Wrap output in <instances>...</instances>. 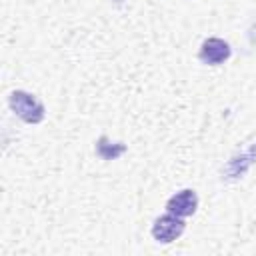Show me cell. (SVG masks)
Wrapping results in <instances>:
<instances>
[{
	"mask_svg": "<svg viewBox=\"0 0 256 256\" xmlns=\"http://www.w3.org/2000/svg\"><path fill=\"white\" fill-rule=\"evenodd\" d=\"M8 106L26 124H40L46 118L44 104L34 94L24 92V90H12L8 96Z\"/></svg>",
	"mask_w": 256,
	"mask_h": 256,
	"instance_id": "obj_1",
	"label": "cell"
},
{
	"mask_svg": "<svg viewBox=\"0 0 256 256\" xmlns=\"http://www.w3.org/2000/svg\"><path fill=\"white\" fill-rule=\"evenodd\" d=\"M184 230H186L184 218L168 212V214H162L154 220V224L150 228V234L160 244H172L174 240H178L184 234Z\"/></svg>",
	"mask_w": 256,
	"mask_h": 256,
	"instance_id": "obj_2",
	"label": "cell"
},
{
	"mask_svg": "<svg viewBox=\"0 0 256 256\" xmlns=\"http://www.w3.org/2000/svg\"><path fill=\"white\" fill-rule=\"evenodd\" d=\"M254 162H256V142H254L252 146H248L246 150L234 154V156L226 162V166L222 168V180H226V182H236V180H240V178L250 170V166H252Z\"/></svg>",
	"mask_w": 256,
	"mask_h": 256,
	"instance_id": "obj_3",
	"label": "cell"
},
{
	"mask_svg": "<svg viewBox=\"0 0 256 256\" xmlns=\"http://www.w3.org/2000/svg\"><path fill=\"white\" fill-rule=\"evenodd\" d=\"M232 54V48L226 40L222 38H206L202 44H200V50H198V60L202 64H208V66H220L224 64Z\"/></svg>",
	"mask_w": 256,
	"mask_h": 256,
	"instance_id": "obj_4",
	"label": "cell"
},
{
	"mask_svg": "<svg viewBox=\"0 0 256 256\" xmlns=\"http://www.w3.org/2000/svg\"><path fill=\"white\" fill-rule=\"evenodd\" d=\"M166 210L180 216V218H188L198 210V194L192 188H184L176 194H172L166 202Z\"/></svg>",
	"mask_w": 256,
	"mask_h": 256,
	"instance_id": "obj_5",
	"label": "cell"
},
{
	"mask_svg": "<svg viewBox=\"0 0 256 256\" xmlns=\"http://www.w3.org/2000/svg\"><path fill=\"white\" fill-rule=\"evenodd\" d=\"M94 150H96V154H98L102 160H116L118 156H122V154L128 150V146H126L124 142H110L108 136L102 134V136L98 138Z\"/></svg>",
	"mask_w": 256,
	"mask_h": 256,
	"instance_id": "obj_6",
	"label": "cell"
}]
</instances>
